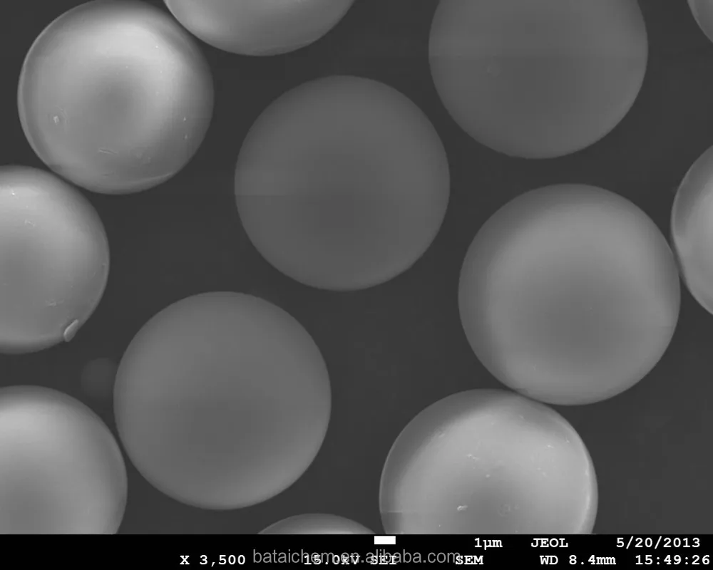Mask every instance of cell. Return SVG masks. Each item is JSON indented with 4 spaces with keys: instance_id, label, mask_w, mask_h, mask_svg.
Masks as SVG:
<instances>
[{
    "instance_id": "1",
    "label": "cell",
    "mask_w": 713,
    "mask_h": 570,
    "mask_svg": "<svg viewBox=\"0 0 713 570\" xmlns=\"http://www.w3.org/2000/svg\"><path fill=\"white\" fill-rule=\"evenodd\" d=\"M448 159L429 118L376 80L320 77L281 94L240 148L242 225L278 271L314 288L354 291L409 269L438 232Z\"/></svg>"
},
{
    "instance_id": "2",
    "label": "cell",
    "mask_w": 713,
    "mask_h": 570,
    "mask_svg": "<svg viewBox=\"0 0 713 570\" xmlns=\"http://www.w3.org/2000/svg\"><path fill=\"white\" fill-rule=\"evenodd\" d=\"M30 146L58 177L106 195L171 178L208 130V63L168 11L99 0L63 13L36 37L17 90Z\"/></svg>"
},
{
    "instance_id": "8",
    "label": "cell",
    "mask_w": 713,
    "mask_h": 570,
    "mask_svg": "<svg viewBox=\"0 0 713 570\" xmlns=\"http://www.w3.org/2000/svg\"><path fill=\"white\" fill-rule=\"evenodd\" d=\"M705 152L676 192L670 229L682 279L695 300L712 311V156Z\"/></svg>"
},
{
    "instance_id": "7",
    "label": "cell",
    "mask_w": 713,
    "mask_h": 570,
    "mask_svg": "<svg viewBox=\"0 0 713 570\" xmlns=\"http://www.w3.org/2000/svg\"><path fill=\"white\" fill-rule=\"evenodd\" d=\"M190 33L224 51L252 56L293 52L317 41L352 8V0H168Z\"/></svg>"
},
{
    "instance_id": "4",
    "label": "cell",
    "mask_w": 713,
    "mask_h": 570,
    "mask_svg": "<svg viewBox=\"0 0 713 570\" xmlns=\"http://www.w3.org/2000/svg\"><path fill=\"white\" fill-rule=\"evenodd\" d=\"M551 0H441L431 24V75L444 108L498 152H573L565 85L570 9Z\"/></svg>"
},
{
    "instance_id": "6",
    "label": "cell",
    "mask_w": 713,
    "mask_h": 570,
    "mask_svg": "<svg viewBox=\"0 0 713 570\" xmlns=\"http://www.w3.org/2000/svg\"><path fill=\"white\" fill-rule=\"evenodd\" d=\"M127 492L116 434L84 402L39 385L0 394V534H116Z\"/></svg>"
},
{
    "instance_id": "9",
    "label": "cell",
    "mask_w": 713,
    "mask_h": 570,
    "mask_svg": "<svg viewBox=\"0 0 713 570\" xmlns=\"http://www.w3.org/2000/svg\"><path fill=\"white\" fill-rule=\"evenodd\" d=\"M118 364L108 358L90 361L81 375V386L87 398L86 403L116 432L113 395Z\"/></svg>"
},
{
    "instance_id": "5",
    "label": "cell",
    "mask_w": 713,
    "mask_h": 570,
    "mask_svg": "<svg viewBox=\"0 0 713 570\" xmlns=\"http://www.w3.org/2000/svg\"><path fill=\"white\" fill-rule=\"evenodd\" d=\"M1 351L16 355L70 341L106 287L110 250L98 212L53 172L0 173Z\"/></svg>"
},
{
    "instance_id": "3",
    "label": "cell",
    "mask_w": 713,
    "mask_h": 570,
    "mask_svg": "<svg viewBox=\"0 0 713 570\" xmlns=\"http://www.w3.org/2000/svg\"><path fill=\"white\" fill-rule=\"evenodd\" d=\"M458 306L503 376L583 397L629 389L660 321L655 278L637 254L612 232L570 220L530 222L470 248Z\"/></svg>"
}]
</instances>
